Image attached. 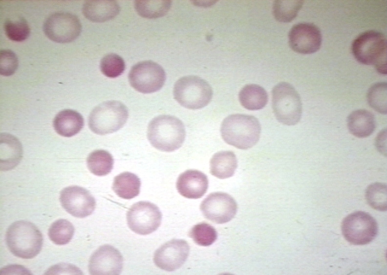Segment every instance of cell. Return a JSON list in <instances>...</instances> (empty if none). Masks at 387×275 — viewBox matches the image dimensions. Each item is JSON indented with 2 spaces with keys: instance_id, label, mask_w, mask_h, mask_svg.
<instances>
[{
  "instance_id": "cell-25",
  "label": "cell",
  "mask_w": 387,
  "mask_h": 275,
  "mask_svg": "<svg viewBox=\"0 0 387 275\" xmlns=\"http://www.w3.org/2000/svg\"><path fill=\"white\" fill-rule=\"evenodd\" d=\"M22 151L21 144L14 137L10 135V142H4L0 138V169L9 170L14 168L20 162L22 154L13 153Z\"/></svg>"
},
{
  "instance_id": "cell-11",
  "label": "cell",
  "mask_w": 387,
  "mask_h": 275,
  "mask_svg": "<svg viewBox=\"0 0 387 275\" xmlns=\"http://www.w3.org/2000/svg\"><path fill=\"white\" fill-rule=\"evenodd\" d=\"M162 214L158 207L150 202L134 204L127 213L129 227L134 233L146 235L156 231L160 225Z\"/></svg>"
},
{
  "instance_id": "cell-18",
  "label": "cell",
  "mask_w": 387,
  "mask_h": 275,
  "mask_svg": "<svg viewBox=\"0 0 387 275\" xmlns=\"http://www.w3.org/2000/svg\"><path fill=\"white\" fill-rule=\"evenodd\" d=\"M120 11V6L115 0H87L82 7L85 18L94 22L109 20L117 16Z\"/></svg>"
},
{
  "instance_id": "cell-13",
  "label": "cell",
  "mask_w": 387,
  "mask_h": 275,
  "mask_svg": "<svg viewBox=\"0 0 387 275\" xmlns=\"http://www.w3.org/2000/svg\"><path fill=\"white\" fill-rule=\"evenodd\" d=\"M60 201L67 212L79 218L90 215L96 207L95 199L90 192L78 186L64 188L60 193Z\"/></svg>"
},
{
  "instance_id": "cell-30",
  "label": "cell",
  "mask_w": 387,
  "mask_h": 275,
  "mask_svg": "<svg viewBox=\"0 0 387 275\" xmlns=\"http://www.w3.org/2000/svg\"><path fill=\"white\" fill-rule=\"evenodd\" d=\"M366 198L369 205L376 210H387V185L375 182L369 185L366 191Z\"/></svg>"
},
{
  "instance_id": "cell-27",
  "label": "cell",
  "mask_w": 387,
  "mask_h": 275,
  "mask_svg": "<svg viewBox=\"0 0 387 275\" xmlns=\"http://www.w3.org/2000/svg\"><path fill=\"white\" fill-rule=\"evenodd\" d=\"M304 0H276L273 2L272 13L275 19L281 22H289L297 16Z\"/></svg>"
},
{
  "instance_id": "cell-1",
  "label": "cell",
  "mask_w": 387,
  "mask_h": 275,
  "mask_svg": "<svg viewBox=\"0 0 387 275\" xmlns=\"http://www.w3.org/2000/svg\"><path fill=\"white\" fill-rule=\"evenodd\" d=\"M261 125L257 118L242 114L228 116L222 121L220 133L227 144L236 148L246 150L258 141Z\"/></svg>"
},
{
  "instance_id": "cell-12",
  "label": "cell",
  "mask_w": 387,
  "mask_h": 275,
  "mask_svg": "<svg viewBox=\"0 0 387 275\" xmlns=\"http://www.w3.org/2000/svg\"><path fill=\"white\" fill-rule=\"evenodd\" d=\"M200 208L206 218L216 224H223L234 217L237 206L236 200L229 194L214 192L202 201Z\"/></svg>"
},
{
  "instance_id": "cell-16",
  "label": "cell",
  "mask_w": 387,
  "mask_h": 275,
  "mask_svg": "<svg viewBox=\"0 0 387 275\" xmlns=\"http://www.w3.org/2000/svg\"><path fill=\"white\" fill-rule=\"evenodd\" d=\"M123 258L114 247L105 245L92 255L88 265L91 275H119L122 270Z\"/></svg>"
},
{
  "instance_id": "cell-33",
  "label": "cell",
  "mask_w": 387,
  "mask_h": 275,
  "mask_svg": "<svg viewBox=\"0 0 387 275\" xmlns=\"http://www.w3.org/2000/svg\"><path fill=\"white\" fill-rule=\"evenodd\" d=\"M6 35L11 40L21 42L29 36L30 30L26 21L23 18L8 19L4 25Z\"/></svg>"
},
{
  "instance_id": "cell-5",
  "label": "cell",
  "mask_w": 387,
  "mask_h": 275,
  "mask_svg": "<svg viewBox=\"0 0 387 275\" xmlns=\"http://www.w3.org/2000/svg\"><path fill=\"white\" fill-rule=\"evenodd\" d=\"M129 117L127 106L118 100H108L95 106L88 117V126L95 134L105 135L120 129Z\"/></svg>"
},
{
  "instance_id": "cell-14",
  "label": "cell",
  "mask_w": 387,
  "mask_h": 275,
  "mask_svg": "<svg viewBox=\"0 0 387 275\" xmlns=\"http://www.w3.org/2000/svg\"><path fill=\"white\" fill-rule=\"evenodd\" d=\"M288 42L294 51L302 54H311L321 48L322 35L316 25L311 23H299L291 28L288 34Z\"/></svg>"
},
{
  "instance_id": "cell-6",
  "label": "cell",
  "mask_w": 387,
  "mask_h": 275,
  "mask_svg": "<svg viewBox=\"0 0 387 275\" xmlns=\"http://www.w3.org/2000/svg\"><path fill=\"white\" fill-rule=\"evenodd\" d=\"M272 108L277 120L282 124L293 126L300 120L302 103L299 94L286 82L276 85L272 91Z\"/></svg>"
},
{
  "instance_id": "cell-8",
  "label": "cell",
  "mask_w": 387,
  "mask_h": 275,
  "mask_svg": "<svg viewBox=\"0 0 387 275\" xmlns=\"http://www.w3.org/2000/svg\"><path fill=\"white\" fill-rule=\"evenodd\" d=\"M131 86L143 94H150L160 90L166 81L163 67L151 60L139 62L130 69L128 75Z\"/></svg>"
},
{
  "instance_id": "cell-32",
  "label": "cell",
  "mask_w": 387,
  "mask_h": 275,
  "mask_svg": "<svg viewBox=\"0 0 387 275\" xmlns=\"http://www.w3.org/2000/svg\"><path fill=\"white\" fill-rule=\"evenodd\" d=\"M123 59L115 53H109L103 57L100 63L101 72L105 76L115 78L121 75L125 70Z\"/></svg>"
},
{
  "instance_id": "cell-19",
  "label": "cell",
  "mask_w": 387,
  "mask_h": 275,
  "mask_svg": "<svg viewBox=\"0 0 387 275\" xmlns=\"http://www.w3.org/2000/svg\"><path fill=\"white\" fill-rule=\"evenodd\" d=\"M54 130L59 135L71 137L78 134L83 128L84 120L77 111L65 109L60 111L53 120Z\"/></svg>"
},
{
  "instance_id": "cell-10",
  "label": "cell",
  "mask_w": 387,
  "mask_h": 275,
  "mask_svg": "<svg viewBox=\"0 0 387 275\" xmlns=\"http://www.w3.org/2000/svg\"><path fill=\"white\" fill-rule=\"evenodd\" d=\"M43 30L46 36L52 41L68 43L79 37L82 25L75 15L67 12H56L46 19Z\"/></svg>"
},
{
  "instance_id": "cell-34",
  "label": "cell",
  "mask_w": 387,
  "mask_h": 275,
  "mask_svg": "<svg viewBox=\"0 0 387 275\" xmlns=\"http://www.w3.org/2000/svg\"><path fill=\"white\" fill-rule=\"evenodd\" d=\"M18 59L15 53L9 49H3L0 52V73L3 76H10L14 74L18 67Z\"/></svg>"
},
{
  "instance_id": "cell-4",
  "label": "cell",
  "mask_w": 387,
  "mask_h": 275,
  "mask_svg": "<svg viewBox=\"0 0 387 275\" xmlns=\"http://www.w3.org/2000/svg\"><path fill=\"white\" fill-rule=\"evenodd\" d=\"M6 242L14 255L31 259L41 251L43 238L41 232L33 223L20 220L13 223L8 228Z\"/></svg>"
},
{
  "instance_id": "cell-21",
  "label": "cell",
  "mask_w": 387,
  "mask_h": 275,
  "mask_svg": "<svg viewBox=\"0 0 387 275\" xmlns=\"http://www.w3.org/2000/svg\"><path fill=\"white\" fill-rule=\"evenodd\" d=\"M237 167V160L231 151H221L215 153L210 161V172L219 179L232 177Z\"/></svg>"
},
{
  "instance_id": "cell-23",
  "label": "cell",
  "mask_w": 387,
  "mask_h": 275,
  "mask_svg": "<svg viewBox=\"0 0 387 275\" xmlns=\"http://www.w3.org/2000/svg\"><path fill=\"white\" fill-rule=\"evenodd\" d=\"M140 186L141 181L137 176L125 172L114 177L112 189L119 197L129 199L139 195Z\"/></svg>"
},
{
  "instance_id": "cell-26",
  "label": "cell",
  "mask_w": 387,
  "mask_h": 275,
  "mask_svg": "<svg viewBox=\"0 0 387 275\" xmlns=\"http://www.w3.org/2000/svg\"><path fill=\"white\" fill-rule=\"evenodd\" d=\"M171 0H135L134 8L141 17L156 19L164 16L172 6Z\"/></svg>"
},
{
  "instance_id": "cell-9",
  "label": "cell",
  "mask_w": 387,
  "mask_h": 275,
  "mask_svg": "<svg viewBox=\"0 0 387 275\" xmlns=\"http://www.w3.org/2000/svg\"><path fill=\"white\" fill-rule=\"evenodd\" d=\"M341 229L345 239L357 245L371 242L378 232L376 220L370 214L363 211H357L346 216L343 220Z\"/></svg>"
},
{
  "instance_id": "cell-35",
  "label": "cell",
  "mask_w": 387,
  "mask_h": 275,
  "mask_svg": "<svg viewBox=\"0 0 387 275\" xmlns=\"http://www.w3.org/2000/svg\"><path fill=\"white\" fill-rule=\"evenodd\" d=\"M375 146L378 151L384 156H387V129L382 130L377 136Z\"/></svg>"
},
{
  "instance_id": "cell-31",
  "label": "cell",
  "mask_w": 387,
  "mask_h": 275,
  "mask_svg": "<svg viewBox=\"0 0 387 275\" xmlns=\"http://www.w3.org/2000/svg\"><path fill=\"white\" fill-rule=\"evenodd\" d=\"M189 236L197 245L208 246L216 240L217 234L213 226L206 222H201L192 228Z\"/></svg>"
},
{
  "instance_id": "cell-17",
  "label": "cell",
  "mask_w": 387,
  "mask_h": 275,
  "mask_svg": "<svg viewBox=\"0 0 387 275\" xmlns=\"http://www.w3.org/2000/svg\"><path fill=\"white\" fill-rule=\"evenodd\" d=\"M208 183V177L203 172L196 170H188L178 177L176 188L182 196L197 199L206 193Z\"/></svg>"
},
{
  "instance_id": "cell-7",
  "label": "cell",
  "mask_w": 387,
  "mask_h": 275,
  "mask_svg": "<svg viewBox=\"0 0 387 275\" xmlns=\"http://www.w3.org/2000/svg\"><path fill=\"white\" fill-rule=\"evenodd\" d=\"M213 90L207 81L196 76H187L174 83V99L183 107L192 110L206 106L213 97Z\"/></svg>"
},
{
  "instance_id": "cell-20",
  "label": "cell",
  "mask_w": 387,
  "mask_h": 275,
  "mask_svg": "<svg viewBox=\"0 0 387 275\" xmlns=\"http://www.w3.org/2000/svg\"><path fill=\"white\" fill-rule=\"evenodd\" d=\"M347 126L352 135L359 138H365L374 131L376 120L370 112L365 109H358L349 115L347 118Z\"/></svg>"
},
{
  "instance_id": "cell-28",
  "label": "cell",
  "mask_w": 387,
  "mask_h": 275,
  "mask_svg": "<svg viewBox=\"0 0 387 275\" xmlns=\"http://www.w3.org/2000/svg\"><path fill=\"white\" fill-rule=\"evenodd\" d=\"M74 233V227L68 220L60 219L54 221L49 228L48 235L50 239L55 244H67Z\"/></svg>"
},
{
  "instance_id": "cell-15",
  "label": "cell",
  "mask_w": 387,
  "mask_h": 275,
  "mask_svg": "<svg viewBox=\"0 0 387 275\" xmlns=\"http://www.w3.org/2000/svg\"><path fill=\"white\" fill-rule=\"evenodd\" d=\"M189 251V245L185 240L173 239L155 251L153 261L156 266L163 270L173 271L185 263Z\"/></svg>"
},
{
  "instance_id": "cell-2",
  "label": "cell",
  "mask_w": 387,
  "mask_h": 275,
  "mask_svg": "<svg viewBox=\"0 0 387 275\" xmlns=\"http://www.w3.org/2000/svg\"><path fill=\"white\" fill-rule=\"evenodd\" d=\"M387 41L381 32L368 30L360 34L353 41L351 51L359 63L374 65L380 74H387Z\"/></svg>"
},
{
  "instance_id": "cell-29",
  "label": "cell",
  "mask_w": 387,
  "mask_h": 275,
  "mask_svg": "<svg viewBox=\"0 0 387 275\" xmlns=\"http://www.w3.org/2000/svg\"><path fill=\"white\" fill-rule=\"evenodd\" d=\"M366 98L369 105L378 113H387V83L380 82L373 84L368 89Z\"/></svg>"
},
{
  "instance_id": "cell-24",
  "label": "cell",
  "mask_w": 387,
  "mask_h": 275,
  "mask_svg": "<svg viewBox=\"0 0 387 275\" xmlns=\"http://www.w3.org/2000/svg\"><path fill=\"white\" fill-rule=\"evenodd\" d=\"M113 163L112 156L108 151L101 149L92 151L86 159L89 170L98 176H106L110 173Z\"/></svg>"
},
{
  "instance_id": "cell-3",
  "label": "cell",
  "mask_w": 387,
  "mask_h": 275,
  "mask_svg": "<svg viewBox=\"0 0 387 275\" xmlns=\"http://www.w3.org/2000/svg\"><path fill=\"white\" fill-rule=\"evenodd\" d=\"M185 136L183 123L173 116H158L148 125V139L153 147L161 151L170 152L179 149Z\"/></svg>"
},
{
  "instance_id": "cell-22",
  "label": "cell",
  "mask_w": 387,
  "mask_h": 275,
  "mask_svg": "<svg viewBox=\"0 0 387 275\" xmlns=\"http://www.w3.org/2000/svg\"><path fill=\"white\" fill-rule=\"evenodd\" d=\"M241 105L248 110H258L263 108L268 101L266 91L261 86L248 84L243 86L238 94Z\"/></svg>"
}]
</instances>
